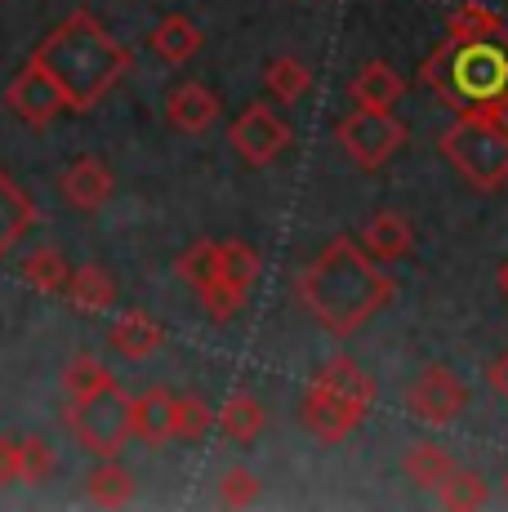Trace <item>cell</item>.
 Here are the masks:
<instances>
[{
	"label": "cell",
	"mask_w": 508,
	"mask_h": 512,
	"mask_svg": "<svg viewBox=\"0 0 508 512\" xmlns=\"http://www.w3.org/2000/svg\"><path fill=\"white\" fill-rule=\"evenodd\" d=\"M295 290L321 330H330L335 339H348V334L370 326L393 303L397 285L384 268H375V259L361 250L353 236H335L299 272Z\"/></svg>",
	"instance_id": "obj_1"
},
{
	"label": "cell",
	"mask_w": 508,
	"mask_h": 512,
	"mask_svg": "<svg viewBox=\"0 0 508 512\" xmlns=\"http://www.w3.org/2000/svg\"><path fill=\"white\" fill-rule=\"evenodd\" d=\"M32 58L58 81V90L67 98V112H90V107H99L134 63L130 49L116 41L90 9H72V14L36 45Z\"/></svg>",
	"instance_id": "obj_2"
},
{
	"label": "cell",
	"mask_w": 508,
	"mask_h": 512,
	"mask_svg": "<svg viewBox=\"0 0 508 512\" xmlns=\"http://www.w3.org/2000/svg\"><path fill=\"white\" fill-rule=\"evenodd\" d=\"M419 81L455 116L508 103V41H451L446 36L424 58Z\"/></svg>",
	"instance_id": "obj_3"
},
{
	"label": "cell",
	"mask_w": 508,
	"mask_h": 512,
	"mask_svg": "<svg viewBox=\"0 0 508 512\" xmlns=\"http://www.w3.org/2000/svg\"><path fill=\"white\" fill-rule=\"evenodd\" d=\"M375 397H379L375 379L353 357H335L326 366H317V374L308 379L304 401H299V419L317 441L339 446L366 423Z\"/></svg>",
	"instance_id": "obj_4"
},
{
	"label": "cell",
	"mask_w": 508,
	"mask_h": 512,
	"mask_svg": "<svg viewBox=\"0 0 508 512\" xmlns=\"http://www.w3.org/2000/svg\"><path fill=\"white\" fill-rule=\"evenodd\" d=\"M437 152L477 192H500L508 183V134L486 121L482 112H459V121L437 139Z\"/></svg>",
	"instance_id": "obj_5"
},
{
	"label": "cell",
	"mask_w": 508,
	"mask_h": 512,
	"mask_svg": "<svg viewBox=\"0 0 508 512\" xmlns=\"http://www.w3.org/2000/svg\"><path fill=\"white\" fill-rule=\"evenodd\" d=\"M67 428L76 432V441H81L90 455L116 459L134 441V397L121 388V383H107V388L94 392V397L72 401Z\"/></svg>",
	"instance_id": "obj_6"
},
{
	"label": "cell",
	"mask_w": 508,
	"mask_h": 512,
	"mask_svg": "<svg viewBox=\"0 0 508 512\" xmlns=\"http://www.w3.org/2000/svg\"><path fill=\"white\" fill-rule=\"evenodd\" d=\"M335 139L357 170H379V165H388L406 147V125L393 112H366V107H357V112H348L335 125Z\"/></svg>",
	"instance_id": "obj_7"
},
{
	"label": "cell",
	"mask_w": 508,
	"mask_h": 512,
	"mask_svg": "<svg viewBox=\"0 0 508 512\" xmlns=\"http://www.w3.org/2000/svg\"><path fill=\"white\" fill-rule=\"evenodd\" d=\"M406 410L410 419L428 423V428H446L468 410V388L451 366H424V374L406 392Z\"/></svg>",
	"instance_id": "obj_8"
},
{
	"label": "cell",
	"mask_w": 508,
	"mask_h": 512,
	"mask_svg": "<svg viewBox=\"0 0 508 512\" xmlns=\"http://www.w3.org/2000/svg\"><path fill=\"white\" fill-rule=\"evenodd\" d=\"M228 143L250 170H263V165H272L290 147V125L281 121L268 103H250L246 112L232 121Z\"/></svg>",
	"instance_id": "obj_9"
},
{
	"label": "cell",
	"mask_w": 508,
	"mask_h": 512,
	"mask_svg": "<svg viewBox=\"0 0 508 512\" xmlns=\"http://www.w3.org/2000/svg\"><path fill=\"white\" fill-rule=\"evenodd\" d=\"M5 107L18 116V121H27V125H50L58 112H67V98H63V90H58L54 76L45 72L36 58H27L23 72L9 81Z\"/></svg>",
	"instance_id": "obj_10"
},
{
	"label": "cell",
	"mask_w": 508,
	"mask_h": 512,
	"mask_svg": "<svg viewBox=\"0 0 508 512\" xmlns=\"http://www.w3.org/2000/svg\"><path fill=\"white\" fill-rule=\"evenodd\" d=\"M112 187H116V179H112V170H107L99 156H81V161L58 179V192H63L67 205L81 210V214L103 210V205L112 201Z\"/></svg>",
	"instance_id": "obj_11"
},
{
	"label": "cell",
	"mask_w": 508,
	"mask_h": 512,
	"mask_svg": "<svg viewBox=\"0 0 508 512\" xmlns=\"http://www.w3.org/2000/svg\"><path fill=\"white\" fill-rule=\"evenodd\" d=\"M165 121L179 134H205L219 121V98H214V90H205L201 81H183L165 98Z\"/></svg>",
	"instance_id": "obj_12"
},
{
	"label": "cell",
	"mask_w": 508,
	"mask_h": 512,
	"mask_svg": "<svg viewBox=\"0 0 508 512\" xmlns=\"http://www.w3.org/2000/svg\"><path fill=\"white\" fill-rule=\"evenodd\" d=\"M361 250L379 263H402L415 250V228H410L406 214L397 210H379L375 219L361 228Z\"/></svg>",
	"instance_id": "obj_13"
},
{
	"label": "cell",
	"mask_w": 508,
	"mask_h": 512,
	"mask_svg": "<svg viewBox=\"0 0 508 512\" xmlns=\"http://www.w3.org/2000/svg\"><path fill=\"white\" fill-rule=\"evenodd\" d=\"M107 343H112V352H121V357H130V361H148L152 352H161L165 326L152 317V312L130 308V312H121V317L112 321Z\"/></svg>",
	"instance_id": "obj_14"
},
{
	"label": "cell",
	"mask_w": 508,
	"mask_h": 512,
	"mask_svg": "<svg viewBox=\"0 0 508 512\" xmlns=\"http://www.w3.org/2000/svg\"><path fill=\"white\" fill-rule=\"evenodd\" d=\"M406 94V81L393 72L388 63H361L357 76L348 81V98H353L357 107H366V112H393L397 103H402Z\"/></svg>",
	"instance_id": "obj_15"
},
{
	"label": "cell",
	"mask_w": 508,
	"mask_h": 512,
	"mask_svg": "<svg viewBox=\"0 0 508 512\" xmlns=\"http://www.w3.org/2000/svg\"><path fill=\"white\" fill-rule=\"evenodd\" d=\"M36 223V201L23 192L5 170H0V263L14 254V245L32 232Z\"/></svg>",
	"instance_id": "obj_16"
},
{
	"label": "cell",
	"mask_w": 508,
	"mask_h": 512,
	"mask_svg": "<svg viewBox=\"0 0 508 512\" xmlns=\"http://www.w3.org/2000/svg\"><path fill=\"white\" fill-rule=\"evenodd\" d=\"M148 49L161 63H192V58L201 54V27L192 23L188 14H165L161 23L152 27V36H148Z\"/></svg>",
	"instance_id": "obj_17"
},
{
	"label": "cell",
	"mask_w": 508,
	"mask_h": 512,
	"mask_svg": "<svg viewBox=\"0 0 508 512\" xmlns=\"http://www.w3.org/2000/svg\"><path fill=\"white\" fill-rule=\"evenodd\" d=\"M214 423H219V432L228 441L250 446V441H259L263 428H268V410H263V401L254 397V392H232V397L214 410Z\"/></svg>",
	"instance_id": "obj_18"
},
{
	"label": "cell",
	"mask_w": 508,
	"mask_h": 512,
	"mask_svg": "<svg viewBox=\"0 0 508 512\" xmlns=\"http://www.w3.org/2000/svg\"><path fill=\"white\" fill-rule=\"evenodd\" d=\"M134 437L148 446L174 441V392L170 388H148L134 397Z\"/></svg>",
	"instance_id": "obj_19"
},
{
	"label": "cell",
	"mask_w": 508,
	"mask_h": 512,
	"mask_svg": "<svg viewBox=\"0 0 508 512\" xmlns=\"http://www.w3.org/2000/svg\"><path fill=\"white\" fill-rule=\"evenodd\" d=\"M446 36H451V41H508V23L500 18V9L464 0V5H455L451 18H446Z\"/></svg>",
	"instance_id": "obj_20"
},
{
	"label": "cell",
	"mask_w": 508,
	"mask_h": 512,
	"mask_svg": "<svg viewBox=\"0 0 508 512\" xmlns=\"http://www.w3.org/2000/svg\"><path fill=\"white\" fill-rule=\"evenodd\" d=\"M67 299H72L76 312H107L116 303V281L112 272L99 268V263H81L67 277Z\"/></svg>",
	"instance_id": "obj_21"
},
{
	"label": "cell",
	"mask_w": 508,
	"mask_h": 512,
	"mask_svg": "<svg viewBox=\"0 0 508 512\" xmlns=\"http://www.w3.org/2000/svg\"><path fill=\"white\" fill-rule=\"evenodd\" d=\"M263 90H268L277 103H299L312 90V67L295 54H277L268 67H263Z\"/></svg>",
	"instance_id": "obj_22"
},
{
	"label": "cell",
	"mask_w": 508,
	"mask_h": 512,
	"mask_svg": "<svg viewBox=\"0 0 508 512\" xmlns=\"http://www.w3.org/2000/svg\"><path fill=\"white\" fill-rule=\"evenodd\" d=\"M402 468H406V477L415 481L419 490H442V481L455 472V459L446 455L442 446H433V441H419V446L406 450Z\"/></svg>",
	"instance_id": "obj_23"
},
{
	"label": "cell",
	"mask_w": 508,
	"mask_h": 512,
	"mask_svg": "<svg viewBox=\"0 0 508 512\" xmlns=\"http://www.w3.org/2000/svg\"><path fill=\"white\" fill-rule=\"evenodd\" d=\"M85 495L94 499V504H103V508H121V504H130L134 499V477H130V468H121L116 459H103L99 468L85 477Z\"/></svg>",
	"instance_id": "obj_24"
},
{
	"label": "cell",
	"mask_w": 508,
	"mask_h": 512,
	"mask_svg": "<svg viewBox=\"0 0 508 512\" xmlns=\"http://www.w3.org/2000/svg\"><path fill=\"white\" fill-rule=\"evenodd\" d=\"M18 277H23L32 290H41V294H58V290H67V277H72V268H67V259L58 250H32L23 263H18Z\"/></svg>",
	"instance_id": "obj_25"
},
{
	"label": "cell",
	"mask_w": 508,
	"mask_h": 512,
	"mask_svg": "<svg viewBox=\"0 0 508 512\" xmlns=\"http://www.w3.org/2000/svg\"><path fill=\"white\" fill-rule=\"evenodd\" d=\"M107 383H116V379H112V370H107L103 361L94 357V352H76V357L63 366V392H67V401L94 397V392H103Z\"/></svg>",
	"instance_id": "obj_26"
},
{
	"label": "cell",
	"mask_w": 508,
	"mask_h": 512,
	"mask_svg": "<svg viewBox=\"0 0 508 512\" xmlns=\"http://www.w3.org/2000/svg\"><path fill=\"white\" fill-rule=\"evenodd\" d=\"M442 504L446 508H455V512H468V508H482L486 499H491V486H486V477L482 472H473V468H455L451 477L442 481Z\"/></svg>",
	"instance_id": "obj_27"
},
{
	"label": "cell",
	"mask_w": 508,
	"mask_h": 512,
	"mask_svg": "<svg viewBox=\"0 0 508 512\" xmlns=\"http://www.w3.org/2000/svg\"><path fill=\"white\" fill-rule=\"evenodd\" d=\"M259 268H263L259 254H254L246 241H219V272H214V277L232 281L237 290L250 294V285L259 281Z\"/></svg>",
	"instance_id": "obj_28"
},
{
	"label": "cell",
	"mask_w": 508,
	"mask_h": 512,
	"mask_svg": "<svg viewBox=\"0 0 508 512\" xmlns=\"http://www.w3.org/2000/svg\"><path fill=\"white\" fill-rule=\"evenodd\" d=\"M197 299H201V308H205V317L214 321V326H228L232 317H237L241 308H246V290H237L232 281H223V277H210L197 290Z\"/></svg>",
	"instance_id": "obj_29"
},
{
	"label": "cell",
	"mask_w": 508,
	"mask_h": 512,
	"mask_svg": "<svg viewBox=\"0 0 508 512\" xmlns=\"http://www.w3.org/2000/svg\"><path fill=\"white\" fill-rule=\"evenodd\" d=\"M214 428V410L201 397H174V441H201Z\"/></svg>",
	"instance_id": "obj_30"
},
{
	"label": "cell",
	"mask_w": 508,
	"mask_h": 512,
	"mask_svg": "<svg viewBox=\"0 0 508 512\" xmlns=\"http://www.w3.org/2000/svg\"><path fill=\"white\" fill-rule=\"evenodd\" d=\"M214 272H219V241H197L179 254V277L188 281L192 290H201Z\"/></svg>",
	"instance_id": "obj_31"
},
{
	"label": "cell",
	"mask_w": 508,
	"mask_h": 512,
	"mask_svg": "<svg viewBox=\"0 0 508 512\" xmlns=\"http://www.w3.org/2000/svg\"><path fill=\"white\" fill-rule=\"evenodd\" d=\"M259 499V477L250 468H228L219 477V504L223 508H250Z\"/></svg>",
	"instance_id": "obj_32"
},
{
	"label": "cell",
	"mask_w": 508,
	"mask_h": 512,
	"mask_svg": "<svg viewBox=\"0 0 508 512\" xmlns=\"http://www.w3.org/2000/svg\"><path fill=\"white\" fill-rule=\"evenodd\" d=\"M18 455H23V481H50V472H54V446L50 441H41V437H32V441H18Z\"/></svg>",
	"instance_id": "obj_33"
},
{
	"label": "cell",
	"mask_w": 508,
	"mask_h": 512,
	"mask_svg": "<svg viewBox=\"0 0 508 512\" xmlns=\"http://www.w3.org/2000/svg\"><path fill=\"white\" fill-rule=\"evenodd\" d=\"M23 481V455H18V441L0 437V486H18Z\"/></svg>",
	"instance_id": "obj_34"
},
{
	"label": "cell",
	"mask_w": 508,
	"mask_h": 512,
	"mask_svg": "<svg viewBox=\"0 0 508 512\" xmlns=\"http://www.w3.org/2000/svg\"><path fill=\"white\" fill-rule=\"evenodd\" d=\"M486 383H491V392L508 406V348L491 361V366H486Z\"/></svg>",
	"instance_id": "obj_35"
},
{
	"label": "cell",
	"mask_w": 508,
	"mask_h": 512,
	"mask_svg": "<svg viewBox=\"0 0 508 512\" xmlns=\"http://www.w3.org/2000/svg\"><path fill=\"white\" fill-rule=\"evenodd\" d=\"M482 116L491 125H500V130L508 134V103H491V107H482Z\"/></svg>",
	"instance_id": "obj_36"
},
{
	"label": "cell",
	"mask_w": 508,
	"mask_h": 512,
	"mask_svg": "<svg viewBox=\"0 0 508 512\" xmlns=\"http://www.w3.org/2000/svg\"><path fill=\"white\" fill-rule=\"evenodd\" d=\"M500 290H504V299H508V259H504V268H500Z\"/></svg>",
	"instance_id": "obj_37"
},
{
	"label": "cell",
	"mask_w": 508,
	"mask_h": 512,
	"mask_svg": "<svg viewBox=\"0 0 508 512\" xmlns=\"http://www.w3.org/2000/svg\"><path fill=\"white\" fill-rule=\"evenodd\" d=\"M504 490H508V472H504Z\"/></svg>",
	"instance_id": "obj_38"
}]
</instances>
